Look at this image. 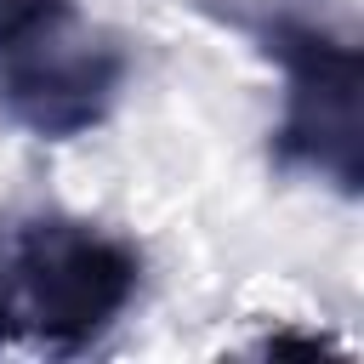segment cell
<instances>
[{
    "label": "cell",
    "mask_w": 364,
    "mask_h": 364,
    "mask_svg": "<svg viewBox=\"0 0 364 364\" xmlns=\"http://www.w3.org/2000/svg\"><path fill=\"white\" fill-rule=\"evenodd\" d=\"M136 279V250L85 222H28L23 233H0V341L28 324L51 347H85L125 313Z\"/></svg>",
    "instance_id": "cell-1"
},
{
    "label": "cell",
    "mask_w": 364,
    "mask_h": 364,
    "mask_svg": "<svg viewBox=\"0 0 364 364\" xmlns=\"http://www.w3.org/2000/svg\"><path fill=\"white\" fill-rule=\"evenodd\" d=\"M267 57L284 63L290 80V108H284V131H279V154L284 159H307L313 171L336 176L341 188L358 182V125H353V102H358V57L347 40H330L318 23L273 11V17H239Z\"/></svg>",
    "instance_id": "cell-2"
}]
</instances>
